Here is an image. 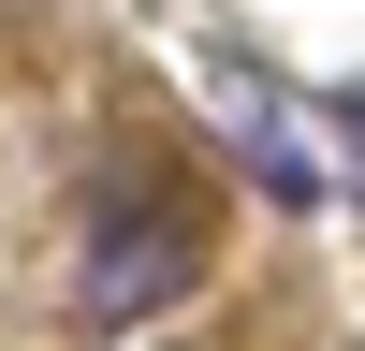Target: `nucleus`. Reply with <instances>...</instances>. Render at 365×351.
I'll list each match as a JSON object with an SVG mask.
<instances>
[{
	"label": "nucleus",
	"mask_w": 365,
	"mask_h": 351,
	"mask_svg": "<svg viewBox=\"0 0 365 351\" xmlns=\"http://www.w3.org/2000/svg\"><path fill=\"white\" fill-rule=\"evenodd\" d=\"M322 117H336V132H351V146H365V88H336V103H322Z\"/></svg>",
	"instance_id": "nucleus-2"
},
{
	"label": "nucleus",
	"mask_w": 365,
	"mask_h": 351,
	"mask_svg": "<svg viewBox=\"0 0 365 351\" xmlns=\"http://www.w3.org/2000/svg\"><path fill=\"white\" fill-rule=\"evenodd\" d=\"M205 278V220L175 190H103V220H88V263H73V307L88 322H146L175 307V292Z\"/></svg>",
	"instance_id": "nucleus-1"
}]
</instances>
